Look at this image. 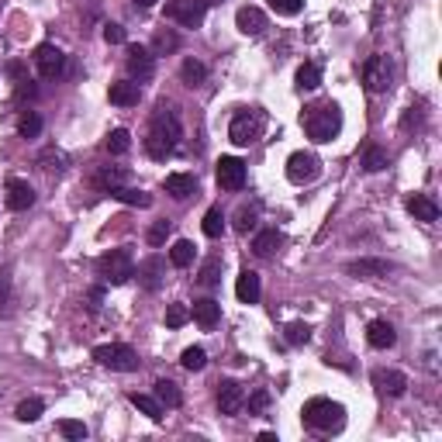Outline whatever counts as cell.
I'll return each instance as SVG.
<instances>
[{"mask_svg": "<svg viewBox=\"0 0 442 442\" xmlns=\"http://www.w3.org/2000/svg\"><path fill=\"white\" fill-rule=\"evenodd\" d=\"M180 139H183V128H180V118L177 111L170 107V104H159L156 107V114H152V121H149V139H145V152L152 156V159H170L173 152H177Z\"/></svg>", "mask_w": 442, "mask_h": 442, "instance_id": "obj_1", "label": "cell"}, {"mask_svg": "<svg viewBox=\"0 0 442 442\" xmlns=\"http://www.w3.org/2000/svg\"><path fill=\"white\" fill-rule=\"evenodd\" d=\"M301 121H304V132H308L311 142H332L342 132V111L332 100H322V104L304 107Z\"/></svg>", "mask_w": 442, "mask_h": 442, "instance_id": "obj_2", "label": "cell"}, {"mask_svg": "<svg viewBox=\"0 0 442 442\" xmlns=\"http://www.w3.org/2000/svg\"><path fill=\"white\" fill-rule=\"evenodd\" d=\"M301 418L315 432H339L346 425V408L332 397H311V401H304Z\"/></svg>", "mask_w": 442, "mask_h": 442, "instance_id": "obj_3", "label": "cell"}, {"mask_svg": "<svg viewBox=\"0 0 442 442\" xmlns=\"http://www.w3.org/2000/svg\"><path fill=\"white\" fill-rule=\"evenodd\" d=\"M263 128H266V114L263 111H239L228 125V139L235 145H253L263 139Z\"/></svg>", "mask_w": 442, "mask_h": 442, "instance_id": "obj_4", "label": "cell"}, {"mask_svg": "<svg viewBox=\"0 0 442 442\" xmlns=\"http://www.w3.org/2000/svg\"><path fill=\"white\" fill-rule=\"evenodd\" d=\"M97 273H100L107 283H114V287L128 283V280L135 276L132 253H128V249H111V253H104V256L97 260Z\"/></svg>", "mask_w": 442, "mask_h": 442, "instance_id": "obj_5", "label": "cell"}, {"mask_svg": "<svg viewBox=\"0 0 442 442\" xmlns=\"http://www.w3.org/2000/svg\"><path fill=\"white\" fill-rule=\"evenodd\" d=\"M93 359L107 370H118V373H132L139 370V353L125 342H107V346H97L93 349Z\"/></svg>", "mask_w": 442, "mask_h": 442, "instance_id": "obj_6", "label": "cell"}, {"mask_svg": "<svg viewBox=\"0 0 442 442\" xmlns=\"http://www.w3.org/2000/svg\"><path fill=\"white\" fill-rule=\"evenodd\" d=\"M322 177V159L315 152H294L287 159V180L297 183V187H308L315 180Z\"/></svg>", "mask_w": 442, "mask_h": 442, "instance_id": "obj_7", "label": "cell"}, {"mask_svg": "<svg viewBox=\"0 0 442 442\" xmlns=\"http://www.w3.org/2000/svg\"><path fill=\"white\" fill-rule=\"evenodd\" d=\"M204 14H207V7L200 0H170L166 3V17L183 24V28H200L204 24Z\"/></svg>", "mask_w": 442, "mask_h": 442, "instance_id": "obj_8", "label": "cell"}, {"mask_svg": "<svg viewBox=\"0 0 442 442\" xmlns=\"http://www.w3.org/2000/svg\"><path fill=\"white\" fill-rule=\"evenodd\" d=\"M363 84H366L370 93H384L390 87V63H387V56H370L363 63Z\"/></svg>", "mask_w": 442, "mask_h": 442, "instance_id": "obj_9", "label": "cell"}, {"mask_svg": "<svg viewBox=\"0 0 442 442\" xmlns=\"http://www.w3.org/2000/svg\"><path fill=\"white\" fill-rule=\"evenodd\" d=\"M214 177H218L221 190H242L246 187V163L235 156H221L214 166Z\"/></svg>", "mask_w": 442, "mask_h": 442, "instance_id": "obj_10", "label": "cell"}, {"mask_svg": "<svg viewBox=\"0 0 442 442\" xmlns=\"http://www.w3.org/2000/svg\"><path fill=\"white\" fill-rule=\"evenodd\" d=\"M35 66H38V77L42 80H56L63 70H66V56H63V49H56V45H38L35 49Z\"/></svg>", "mask_w": 442, "mask_h": 442, "instance_id": "obj_11", "label": "cell"}, {"mask_svg": "<svg viewBox=\"0 0 442 442\" xmlns=\"http://www.w3.org/2000/svg\"><path fill=\"white\" fill-rule=\"evenodd\" d=\"M3 200H7L10 211H28V207L35 204V187H31L28 180L10 177L7 180V187H3Z\"/></svg>", "mask_w": 442, "mask_h": 442, "instance_id": "obj_12", "label": "cell"}, {"mask_svg": "<svg viewBox=\"0 0 442 442\" xmlns=\"http://www.w3.org/2000/svg\"><path fill=\"white\" fill-rule=\"evenodd\" d=\"M128 73L142 84V80H149L152 73H156V56H152V49H145V45H128Z\"/></svg>", "mask_w": 442, "mask_h": 442, "instance_id": "obj_13", "label": "cell"}, {"mask_svg": "<svg viewBox=\"0 0 442 442\" xmlns=\"http://www.w3.org/2000/svg\"><path fill=\"white\" fill-rule=\"evenodd\" d=\"M214 401H218V411H221V415H239L246 394H242V387H239L235 380H218V394H214Z\"/></svg>", "mask_w": 442, "mask_h": 442, "instance_id": "obj_14", "label": "cell"}, {"mask_svg": "<svg viewBox=\"0 0 442 442\" xmlns=\"http://www.w3.org/2000/svg\"><path fill=\"white\" fill-rule=\"evenodd\" d=\"M370 380H373V387H377L380 394H390V397H401V394L408 390V377H404L401 370H373Z\"/></svg>", "mask_w": 442, "mask_h": 442, "instance_id": "obj_15", "label": "cell"}, {"mask_svg": "<svg viewBox=\"0 0 442 442\" xmlns=\"http://www.w3.org/2000/svg\"><path fill=\"white\" fill-rule=\"evenodd\" d=\"M390 269H394V263H387V260H353V263H346V273L359 276V280H380Z\"/></svg>", "mask_w": 442, "mask_h": 442, "instance_id": "obj_16", "label": "cell"}, {"mask_svg": "<svg viewBox=\"0 0 442 442\" xmlns=\"http://www.w3.org/2000/svg\"><path fill=\"white\" fill-rule=\"evenodd\" d=\"M366 342H370L373 349H390V346L397 342V332H394V325H390V322L377 318V322H370V325H366Z\"/></svg>", "mask_w": 442, "mask_h": 442, "instance_id": "obj_17", "label": "cell"}, {"mask_svg": "<svg viewBox=\"0 0 442 442\" xmlns=\"http://www.w3.org/2000/svg\"><path fill=\"white\" fill-rule=\"evenodd\" d=\"M260 273L256 269H242L239 273V280H235V297L242 301V304H256L260 301Z\"/></svg>", "mask_w": 442, "mask_h": 442, "instance_id": "obj_18", "label": "cell"}, {"mask_svg": "<svg viewBox=\"0 0 442 442\" xmlns=\"http://www.w3.org/2000/svg\"><path fill=\"white\" fill-rule=\"evenodd\" d=\"M107 97H111V104H118V107H135V104L142 100V90H139L135 80H118V84H111Z\"/></svg>", "mask_w": 442, "mask_h": 442, "instance_id": "obj_19", "label": "cell"}, {"mask_svg": "<svg viewBox=\"0 0 442 442\" xmlns=\"http://www.w3.org/2000/svg\"><path fill=\"white\" fill-rule=\"evenodd\" d=\"M190 315H194V322H197L200 329L211 332V329L221 322V304L211 301V297H204V301H194V311H190Z\"/></svg>", "mask_w": 442, "mask_h": 442, "instance_id": "obj_20", "label": "cell"}, {"mask_svg": "<svg viewBox=\"0 0 442 442\" xmlns=\"http://www.w3.org/2000/svg\"><path fill=\"white\" fill-rule=\"evenodd\" d=\"M235 24H239L242 35H263L266 31V14L260 10V7H239Z\"/></svg>", "mask_w": 442, "mask_h": 442, "instance_id": "obj_21", "label": "cell"}, {"mask_svg": "<svg viewBox=\"0 0 442 442\" xmlns=\"http://www.w3.org/2000/svg\"><path fill=\"white\" fill-rule=\"evenodd\" d=\"M163 190L170 197H177V200H187V197L197 194V177H190V173H170V177L163 180Z\"/></svg>", "mask_w": 442, "mask_h": 442, "instance_id": "obj_22", "label": "cell"}, {"mask_svg": "<svg viewBox=\"0 0 442 442\" xmlns=\"http://www.w3.org/2000/svg\"><path fill=\"white\" fill-rule=\"evenodd\" d=\"M408 214L415 221H439V204L425 194H415V197H408Z\"/></svg>", "mask_w": 442, "mask_h": 442, "instance_id": "obj_23", "label": "cell"}, {"mask_svg": "<svg viewBox=\"0 0 442 442\" xmlns=\"http://www.w3.org/2000/svg\"><path fill=\"white\" fill-rule=\"evenodd\" d=\"M163 273H166V263H163L159 256H152V260H145V263L139 266V283H142L145 290H159Z\"/></svg>", "mask_w": 442, "mask_h": 442, "instance_id": "obj_24", "label": "cell"}, {"mask_svg": "<svg viewBox=\"0 0 442 442\" xmlns=\"http://www.w3.org/2000/svg\"><path fill=\"white\" fill-rule=\"evenodd\" d=\"M114 200H121V204H132V207H152V197L145 194V190H139V187H114V190H107Z\"/></svg>", "mask_w": 442, "mask_h": 442, "instance_id": "obj_25", "label": "cell"}, {"mask_svg": "<svg viewBox=\"0 0 442 442\" xmlns=\"http://www.w3.org/2000/svg\"><path fill=\"white\" fill-rule=\"evenodd\" d=\"M152 394H156V401H159L163 408H180V404H183V394H180V387L173 380H156Z\"/></svg>", "mask_w": 442, "mask_h": 442, "instance_id": "obj_26", "label": "cell"}, {"mask_svg": "<svg viewBox=\"0 0 442 442\" xmlns=\"http://www.w3.org/2000/svg\"><path fill=\"white\" fill-rule=\"evenodd\" d=\"M280 246H283V235H280L276 228H266V232H260V235L253 239V253H256V256H273Z\"/></svg>", "mask_w": 442, "mask_h": 442, "instance_id": "obj_27", "label": "cell"}, {"mask_svg": "<svg viewBox=\"0 0 442 442\" xmlns=\"http://www.w3.org/2000/svg\"><path fill=\"white\" fill-rule=\"evenodd\" d=\"M180 80H183L187 87H200V84L207 80L204 63H197V59H183V66H180Z\"/></svg>", "mask_w": 442, "mask_h": 442, "instance_id": "obj_28", "label": "cell"}, {"mask_svg": "<svg viewBox=\"0 0 442 442\" xmlns=\"http://www.w3.org/2000/svg\"><path fill=\"white\" fill-rule=\"evenodd\" d=\"M128 401H132L142 415H149L152 422H163V404H159L156 397H149V394H128Z\"/></svg>", "mask_w": 442, "mask_h": 442, "instance_id": "obj_29", "label": "cell"}, {"mask_svg": "<svg viewBox=\"0 0 442 442\" xmlns=\"http://www.w3.org/2000/svg\"><path fill=\"white\" fill-rule=\"evenodd\" d=\"M194 253H197V246H194L190 239H177V242H173V249H170V263L183 269V266L194 263Z\"/></svg>", "mask_w": 442, "mask_h": 442, "instance_id": "obj_30", "label": "cell"}, {"mask_svg": "<svg viewBox=\"0 0 442 442\" xmlns=\"http://www.w3.org/2000/svg\"><path fill=\"white\" fill-rule=\"evenodd\" d=\"M42 411H45V401H42V397H28V401H21V404H17L14 418H17V422H38V418H42Z\"/></svg>", "mask_w": 442, "mask_h": 442, "instance_id": "obj_31", "label": "cell"}, {"mask_svg": "<svg viewBox=\"0 0 442 442\" xmlns=\"http://www.w3.org/2000/svg\"><path fill=\"white\" fill-rule=\"evenodd\" d=\"M297 87L301 90H318L322 87V66L318 63H304L297 70Z\"/></svg>", "mask_w": 442, "mask_h": 442, "instance_id": "obj_32", "label": "cell"}, {"mask_svg": "<svg viewBox=\"0 0 442 442\" xmlns=\"http://www.w3.org/2000/svg\"><path fill=\"white\" fill-rule=\"evenodd\" d=\"M104 149H107L111 156H125V152L132 149V135H128L125 128H114V132L107 135V142H104Z\"/></svg>", "mask_w": 442, "mask_h": 442, "instance_id": "obj_33", "label": "cell"}, {"mask_svg": "<svg viewBox=\"0 0 442 442\" xmlns=\"http://www.w3.org/2000/svg\"><path fill=\"white\" fill-rule=\"evenodd\" d=\"M363 170H366V173L387 170V152H384L380 145H366V152H363Z\"/></svg>", "mask_w": 442, "mask_h": 442, "instance_id": "obj_34", "label": "cell"}, {"mask_svg": "<svg viewBox=\"0 0 442 442\" xmlns=\"http://www.w3.org/2000/svg\"><path fill=\"white\" fill-rule=\"evenodd\" d=\"M204 235L207 239H218L221 232H225V214H221V207H207V214H204Z\"/></svg>", "mask_w": 442, "mask_h": 442, "instance_id": "obj_35", "label": "cell"}, {"mask_svg": "<svg viewBox=\"0 0 442 442\" xmlns=\"http://www.w3.org/2000/svg\"><path fill=\"white\" fill-rule=\"evenodd\" d=\"M180 49V35L177 31H156V38H152V52H159V56H166V52H177Z\"/></svg>", "mask_w": 442, "mask_h": 442, "instance_id": "obj_36", "label": "cell"}, {"mask_svg": "<svg viewBox=\"0 0 442 442\" xmlns=\"http://www.w3.org/2000/svg\"><path fill=\"white\" fill-rule=\"evenodd\" d=\"M38 166H42L45 173H63V170H66V156H63L59 149H45V152L38 156Z\"/></svg>", "mask_w": 442, "mask_h": 442, "instance_id": "obj_37", "label": "cell"}, {"mask_svg": "<svg viewBox=\"0 0 442 442\" xmlns=\"http://www.w3.org/2000/svg\"><path fill=\"white\" fill-rule=\"evenodd\" d=\"M256 221H260V211L256 207H249V204H242L239 211H235V232H253L256 228Z\"/></svg>", "mask_w": 442, "mask_h": 442, "instance_id": "obj_38", "label": "cell"}, {"mask_svg": "<svg viewBox=\"0 0 442 442\" xmlns=\"http://www.w3.org/2000/svg\"><path fill=\"white\" fill-rule=\"evenodd\" d=\"M283 339H287L290 346H304V342L311 339V325H308V322H290V325L283 329Z\"/></svg>", "mask_w": 442, "mask_h": 442, "instance_id": "obj_39", "label": "cell"}, {"mask_svg": "<svg viewBox=\"0 0 442 442\" xmlns=\"http://www.w3.org/2000/svg\"><path fill=\"white\" fill-rule=\"evenodd\" d=\"M218 280H221V256H207L204 266H200V283L204 287H218Z\"/></svg>", "mask_w": 442, "mask_h": 442, "instance_id": "obj_40", "label": "cell"}, {"mask_svg": "<svg viewBox=\"0 0 442 442\" xmlns=\"http://www.w3.org/2000/svg\"><path fill=\"white\" fill-rule=\"evenodd\" d=\"M180 363H183V370L197 373V370H204V366H207V353H204L200 346H190V349H183Z\"/></svg>", "mask_w": 442, "mask_h": 442, "instance_id": "obj_41", "label": "cell"}, {"mask_svg": "<svg viewBox=\"0 0 442 442\" xmlns=\"http://www.w3.org/2000/svg\"><path fill=\"white\" fill-rule=\"evenodd\" d=\"M125 183V170H118V166H104L100 173H97V187L107 194V190H114V187H121Z\"/></svg>", "mask_w": 442, "mask_h": 442, "instance_id": "obj_42", "label": "cell"}, {"mask_svg": "<svg viewBox=\"0 0 442 442\" xmlns=\"http://www.w3.org/2000/svg\"><path fill=\"white\" fill-rule=\"evenodd\" d=\"M38 132H42V118H38L35 111L21 114V121H17V135H21V139H35Z\"/></svg>", "mask_w": 442, "mask_h": 442, "instance_id": "obj_43", "label": "cell"}, {"mask_svg": "<svg viewBox=\"0 0 442 442\" xmlns=\"http://www.w3.org/2000/svg\"><path fill=\"white\" fill-rule=\"evenodd\" d=\"M187 322H190V308L187 304H170L166 308V325L170 329H183Z\"/></svg>", "mask_w": 442, "mask_h": 442, "instance_id": "obj_44", "label": "cell"}, {"mask_svg": "<svg viewBox=\"0 0 442 442\" xmlns=\"http://www.w3.org/2000/svg\"><path fill=\"white\" fill-rule=\"evenodd\" d=\"M59 436H66V439H87V425L77 422V418H63L59 422Z\"/></svg>", "mask_w": 442, "mask_h": 442, "instance_id": "obj_45", "label": "cell"}, {"mask_svg": "<svg viewBox=\"0 0 442 442\" xmlns=\"http://www.w3.org/2000/svg\"><path fill=\"white\" fill-rule=\"evenodd\" d=\"M242 404L249 408V415H263L266 408H269V390H253L249 401H242Z\"/></svg>", "mask_w": 442, "mask_h": 442, "instance_id": "obj_46", "label": "cell"}, {"mask_svg": "<svg viewBox=\"0 0 442 442\" xmlns=\"http://www.w3.org/2000/svg\"><path fill=\"white\" fill-rule=\"evenodd\" d=\"M276 14H283V17H294V14H301V7H304V0H266Z\"/></svg>", "mask_w": 442, "mask_h": 442, "instance_id": "obj_47", "label": "cell"}, {"mask_svg": "<svg viewBox=\"0 0 442 442\" xmlns=\"http://www.w3.org/2000/svg\"><path fill=\"white\" fill-rule=\"evenodd\" d=\"M166 239H170V221H156V225L149 228V235H145L149 246H163Z\"/></svg>", "mask_w": 442, "mask_h": 442, "instance_id": "obj_48", "label": "cell"}, {"mask_svg": "<svg viewBox=\"0 0 442 442\" xmlns=\"http://www.w3.org/2000/svg\"><path fill=\"white\" fill-rule=\"evenodd\" d=\"M104 42L107 45H121L125 42V28L121 24H104Z\"/></svg>", "mask_w": 442, "mask_h": 442, "instance_id": "obj_49", "label": "cell"}, {"mask_svg": "<svg viewBox=\"0 0 442 442\" xmlns=\"http://www.w3.org/2000/svg\"><path fill=\"white\" fill-rule=\"evenodd\" d=\"M401 128L411 132V128H422V107H408V114L401 118Z\"/></svg>", "mask_w": 442, "mask_h": 442, "instance_id": "obj_50", "label": "cell"}, {"mask_svg": "<svg viewBox=\"0 0 442 442\" xmlns=\"http://www.w3.org/2000/svg\"><path fill=\"white\" fill-rule=\"evenodd\" d=\"M7 73H10V80H14V84H21V80H28V70H24L21 63H10V66H7Z\"/></svg>", "mask_w": 442, "mask_h": 442, "instance_id": "obj_51", "label": "cell"}, {"mask_svg": "<svg viewBox=\"0 0 442 442\" xmlns=\"http://www.w3.org/2000/svg\"><path fill=\"white\" fill-rule=\"evenodd\" d=\"M100 301H104V290H100V287H93V290H90V308L97 311V308H100Z\"/></svg>", "mask_w": 442, "mask_h": 442, "instance_id": "obj_52", "label": "cell"}, {"mask_svg": "<svg viewBox=\"0 0 442 442\" xmlns=\"http://www.w3.org/2000/svg\"><path fill=\"white\" fill-rule=\"evenodd\" d=\"M260 442H276V432H260Z\"/></svg>", "mask_w": 442, "mask_h": 442, "instance_id": "obj_53", "label": "cell"}, {"mask_svg": "<svg viewBox=\"0 0 442 442\" xmlns=\"http://www.w3.org/2000/svg\"><path fill=\"white\" fill-rule=\"evenodd\" d=\"M156 0H135V7H152Z\"/></svg>", "mask_w": 442, "mask_h": 442, "instance_id": "obj_54", "label": "cell"}, {"mask_svg": "<svg viewBox=\"0 0 442 442\" xmlns=\"http://www.w3.org/2000/svg\"><path fill=\"white\" fill-rule=\"evenodd\" d=\"M200 3H204V7H211V3H221V0H200Z\"/></svg>", "mask_w": 442, "mask_h": 442, "instance_id": "obj_55", "label": "cell"}]
</instances>
